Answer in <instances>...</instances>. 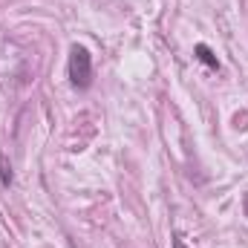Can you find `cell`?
<instances>
[{"mask_svg":"<svg viewBox=\"0 0 248 248\" xmlns=\"http://www.w3.org/2000/svg\"><path fill=\"white\" fill-rule=\"evenodd\" d=\"M69 81L75 90H87L93 84V58L84 46H72L69 49V63H66Z\"/></svg>","mask_w":248,"mask_h":248,"instance_id":"6da1fadb","label":"cell"},{"mask_svg":"<svg viewBox=\"0 0 248 248\" xmlns=\"http://www.w3.org/2000/svg\"><path fill=\"white\" fill-rule=\"evenodd\" d=\"M193 52H196V58L205 63V66H211V69H219V61H217V55L211 52V46H205V44H196V49H193Z\"/></svg>","mask_w":248,"mask_h":248,"instance_id":"7a4b0ae2","label":"cell"},{"mask_svg":"<svg viewBox=\"0 0 248 248\" xmlns=\"http://www.w3.org/2000/svg\"><path fill=\"white\" fill-rule=\"evenodd\" d=\"M0 182H3L6 187H9L12 182H15V173H12V165L6 162V156H3V153H0Z\"/></svg>","mask_w":248,"mask_h":248,"instance_id":"3957f363","label":"cell"},{"mask_svg":"<svg viewBox=\"0 0 248 248\" xmlns=\"http://www.w3.org/2000/svg\"><path fill=\"white\" fill-rule=\"evenodd\" d=\"M173 248H187V246L182 243V240H179V237H173Z\"/></svg>","mask_w":248,"mask_h":248,"instance_id":"277c9868","label":"cell"}]
</instances>
